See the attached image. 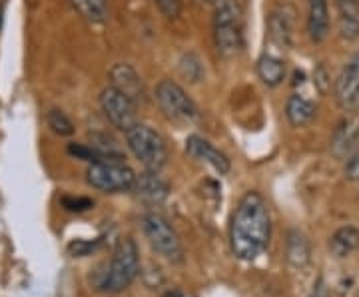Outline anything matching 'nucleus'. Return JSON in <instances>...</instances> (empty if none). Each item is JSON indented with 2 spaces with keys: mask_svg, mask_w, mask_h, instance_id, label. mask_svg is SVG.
Segmentation results:
<instances>
[{
  "mask_svg": "<svg viewBox=\"0 0 359 297\" xmlns=\"http://www.w3.org/2000/svg\"><path fill=\"white\" fill-rule=\"evenodd\" d=\"M271 218L266 200L257 192H248L238 202L230 221L231 254L242 261L259 258L269 244Z\"/></svg>",
  "mask_w": 359,
  "mask_h": 297,
  "instance_id": "f257e3e1",
  "label": "nucleus"
},
{
  "mask_svg": "<svg viewBox=\"0 0 359 297\" xmlns=\"http://www.w3.org/2000/svg\"><path fill=\"white\" fill-rule=\"evenodd\" d=\"M214 42L216 50L224 58H233L242 50V13L238 0H219L214 13Z\"/></svg>",
  "mask_w": 359,
  "mask_h": 297,
  "instance_id": "f03ea898",
  "label": "nucleus"
},
{
  "mask_svg": "<svg viewBox=\"0 0 359 297\" xmlns=\"http://www.w3.org/2000/svg\"><path fill=\"white\" fill-rule=\"evenodd\" d=\"M138 272H140L138 246L132 237H124L116 246L110 265H108V272L104 273L100 289L108 291V293H122L136 279Z\"/></svg>",
  "mask_w": 359,
  "mask_h": 297,
  "instance_id": "7ed1b4c3",
  "label": "nucleus"
},
{
  "mask_svg": "<svg viewBox=\"0 0 359 297\" xmlns=\"http://www.w3.org/2000/svg\"><path fill=\"white\" fill-rule=\"evenodd\" d=\"M126 144L130 152L142 162V166L150 172H160L168 162L166 140L154 128L136 122L126 130Z\"/></svg>",
  "mask_w": 359,
  "mask_h": 297,
  "instance_id": "20e7f679",
  "label": "nucleus"
},
{
  "mask_svg": "<svg viewBox=\"0 0 359 297\" xmlns=\"http://www.w3.org/2000/svg\"><path fill=\"white\" fill-rule=\"evenodd\" d=\"M156 102L168 120L192 124L200 120V110L180 84L172 80H160L156 86Z\"/></svg>",
  "mask_w": 359,
  "mask_h": 297,
  "instance_id": "39448f33",
  "label": "nucleus"
},
{
  "mask_svg": "<svg viewBox=\"0 0 359 297\" xmlns=\"http://www.w3.org/2000/svg\"><path fill=\"white\" fill-rule=\"evenodd\" d=\"M142 228L150 246L154 247L162 258H166L172 263L184 261V247L180 242V235L162 214H156V212L146 214L142 220Z\"/></svg>",
  "mask_w": 359,
  "mask_h": 297,
  "instance_id": "423d86ee",
  "label": "nucleus"
},
{
  "mask_svg": "<svg viewBox=\"0 0 359 297\" xmlns=\"http://www.w3.org/2000/svg\"><path fill=\"white\" fill-rule=\"evenodd\" d=\"M86 180L104 194H120L134 188L136 174L124 162H92L86 170Z\"/></svg>",
  "mask_w": 359,
  "mask_h": 297,
  "instance_id": "0eeeda50",
  "label": "nucleus"
},
{
  "mask_svg": "<svg viewBox=\"0 0 359 297\" xmlns=\"http://www.w3.org/2000/svg\"><path fill=\"white\" fill-rule=\"evenodd\" d=\"M100 108H102L106 120L114 128L126 132L136 124V102H132L126 94L116 90L114 86L104 88L100 94Z\"/></svg>",
  "mask_w": 359,
  "mask_h": 297,
  "instance_id": "6e6552de",
  "label": "nucleus"
},
{
  "mask_svg": "<svg viewBox=\"0 0 359 297\" xmlns=\"http://www.w3.org/2000/svg\"><path fill=\"white\" fill-rule=\"evenodd\" d=\"M335 100L346 112L359 108V50L344 64L335 80Z\"/></svg>",
  "mask_w": 359,
  "mask_h": 297,
  "instance_id": "1a4fd4ad",
  "label": "nucleus"
},
{
  "mask_svg": "<svg viewBox=\"0 0 359 297\" xmlns=\"http://www.w3.org/2000/svg\"><path fill=\"white\" fill-rule=\"evenodd\" d=\"M110 86H114L116 90L126 94L132 102L140 106L148 100L146 86L142 82L140 74L130 64H114L110 70Z\"/></svg>",
  "mask_w": 359,
  "mask_h": 297,
  "instance_id": "9d476101",
  "label": "nucleus"
},
{
  "mask_svg": "<svg viewBox=\"0 0 359 297\" xmlns=\"http://www.w3.org/2000/svg\"><path fill=\"white\" fill-rule=\"evenodd\" d=\"M294 8L290 4H280L269 14L268 36L282 50H287L292 46V40H294Z\"/></svg>",
  "mask_w": 359,
  "mask_h": 297,
  "instance_id": "9b49d317",
  "label": "nucleus"
},
{
  "mask_svg": "<svg viewBox=\"0 0 359 297\" xmlns=\"http://www.w3.org/2000/svg\"><path fill=\"white\" fill-rule=\"evenodd\" d=\"M186 152H188V156H192L194 160L205 162L208 166H212L218 174H228L230 172L228 156L224 154V152H219L218 148H214L202 136H190L186 140Z\"/></svg>",
  "mask_w": 359,
  "mask_h": 297,
  "instance_id": "f8f14e48",
  "label": "nucleus"
},
{
  "mask_svg": "<svg viewBox=\"0 0 359 297\" xmlns=\"http://www.w3.org/2000/svg\"><path fill=\"white\" fill-rule=\"evenodd\" d=\"M132 192L136 194V198H140L148 204H162L170 194V186L158 176V172L148 170L140 176H136Z\"/></svg>",
  "mask_w": 359,
  "mask_h": 297,
  "instance_id": "ddd939ff",
  "label": "nucleus"
},
{
  "mask_svg": "<svg viewBox=\"0 0 359 297\" xmlns=\"http://www.w3.org/2000/svg\"><path fill=\"white\" fill-rule=\"evenodd\" d=\"M359 144V120L355 118H346L339 122L332 136V152L337 158H347L353 152H358Z\"/></svg>",
  "mask_w": 359,
  "mask_h": 297,
  "instance_id": "4468645a",
  "label": "nucleus"
},
{
  "mask_svg": "<svg viewBox=\"0 0 359 297\" xmlns=\"http://www.w3.org/2000/svg\"><path fill=\"white\" fill-rule=\"evenodd\" d=\"M339 36L347 42L359 39V0H335Z\"/></svg>",
  "mask_w": 359,
  "mask_h": 297,
  "instance_id": "2eb2a0df",
  "label": "nucleus"
},
{
  "mask_svg": "<svg viewBox=\"0 0 359 297\" xmlns=\"http://www.w3.org/2000/svg\"><path fill=\"white\" fill-rule=\"evenodd\" d=\"M308 34L311 42L320 44L330 34V8L327 0H309Z\"/></svg>",
  "mask_w": 359,
  "mask_h": 297,
  "instance_id": "dca6fc26",
  "label": "nucleus"
},
{
  "mask_svg": "<svg viewBox=\"0 0 359 297\" xmlns=\"http://www.w3.org/2000/svg\"><path fill=\"white\" fill-rule=\"evenodd\" d=\"M257 76L259 80L269 86V88H276V86H280L283 80H285V72H287V68H285V62H283L280 56H276V54H262L259 58H257Z\"/></svg>",
  "mask_w": 359,
  "mask_h": 297,
  "instance_id": "f3484780",
  "label": "nucleus"
},
{
  "mask_svg": "<svg viewBox=\"0 0 359 297\" xmlns=\"http://www.w3.org/2000/svg\"><path fill=\"white\" fill-rule=\"evenodd\" d=\"M285 256L290 265L297 270H304L311 259V249H309L308 237L299 230H292L287 233V244H285Z\"/></svg>",
  "mask_w": 359,
  "mask_h": 297,
  "instance_id": "a211bd4d",
  "label": "nucleus"
},
{
  "mask_svg": "<svg viewBox=\"0 0 359 297\" xmlns=\"http://www.w3.org/2000/svg\"><path fill=\"white\" fill-rule=\"evenodd\" d=\"M330 249L335 258H347L355 249H359V230L353 226H346L332 235L330 240Z\"/></svg>",
  "mask_w": 359,
  "mask_h": 297,
  "instance_id": "6ab92c4d",
  "label": "nucleus"
},
{
  "mask_svg": "<svg viewBox=\"0 0 359 297\" xmlns=\"http://www.w3.org/2000/svg\"><path fill=\"white\" fill-rule=\"evenodd\" d=\"M285 116L292 126L302 128L316 118V106L304 96H292L285 104Z\"/></svg>",
  "mask_w": 359,
  "mask_h": 297,
  "instance_id": "aec40b11",
  "label": "nucleus"
},
{
  "mask_svg": "<svg viewBox=\"0 0 359 297\" xmlns=\"http://www.w3.org/2000/svg\"><path fill=\"white\" fill-rule=\"evenodd\" d=\"M72 6L92 25H102L108 16L106 0H70Z\"/></svg>",
  "mask_w": 359,
  "mask_h": 297,
  "instance_id": "412c9836",
  "label": "nucleus"
},
{
  "mask_svg": "<svg viewBox=\"0 0 359 297\" xmlns=\"http://www.w3.org/2000/svg\"><path fill=\"white\" fill-rule=\"evenodd\" d=\"M46 122H48V128L58 136H72L74 134V124L70 122V118L66 116L62 110H50L46 114Z\"/></svg>",
  "mask_w": 359,
  "mask_h": 297,
  "instance_id": "4be33fe9",
  "label": "nucleus"
},
{
  "mask_svg": "<svg viewBox=\"0 0 359 297\" xmlns=\"http://www.w3.org/2000/svg\"><path fill=\"white\" fill-rule=\"evenodd\" d=\"M180 72H182V76L186 78V80L198 82V80L202 78V74H204V68H202L200 58H198L194 52H188V54H184L182 60H180Z\"/></svg>",
  "mask_w": 359,
  "mask_h": 297,
  "instance_id": "5701e85b",
  "label": "nucleus"
},
{
  "mask_svg": "<svg viewBox=\"0 0 359 297\" xmlns=\"http://www.w3.org/2000/svg\"><path fill=\"white\" fill-rule=\"evenodd\" d=\"M102 244V240H92V242H86V240H76L68 246V251L74 256V258H86L90 254H94L98 247Z\"/></svg>",
  "mask_w": 359,
  "mask_h": 297,
  "instance_id": "b1692460",
  "label": "nucleus"
},
{
  "mask_svg": "<svg viewBox=\"0 0 359 297\" xmlns=\"http://www.w3.org/2000/svg\"><path fill=\"white\" fill-rule=\"evenodd\" d=\"M62 206L68 212H86L90 207L94 206V202L90 198H74V195H66L62 198Z\"/></svg>",
  "mask_w": 359,
  "mask_h": 297,
  "instance_id": "393cba45",
  "label": "nucleus"
},
{
  "mask_svg": "<svg viewBox=\"0 0 359 297\" xmlns=\"http://www.w3.org/2000/svg\"><path fill=\"white\" fill-rule=\"evenodd\" d=\"M154 2L166 18H178L182 14V0H154Z\"/></svg>",
  "mask_w": 359,
  "mask_h": 297,
  "instance_id": "a878e982",
  "label": "nucleus"
},
{
  "mask_svg": "<svg viewBox=\"0 0 359 297\" xmlns=\"http://www.w3.org/2000/svg\"><path fill=\"white\" fill-rule=\"evenodd\" d=\"M344 174H346L347 180L359 181V152H353L351 156H347Z\"/></svg>",
  "mask_w": 359,
  "mask_h": 297,
  "instance_id": "bb28decb",
  "label": "nucleus"
},
{
  "mask_svg": "<svg viewBox=\"0 0 359 297\" xmlns=\"http://www.w3.org/2000/svg\"><path fill=\"white\" fill-rule=\"evenodd\" d=\"M313 82H316V86L320 88L321 94H325V92L332 88V80H330V74H327V70H325L323 66H318V68H316V72H313Z\"/></svg>",
  "mask_w": 359,
  "mask_h": 297,
  "instance_id": "cd10ccee",
  "label": "nucleus"
},
{
  "mask_svg": "<svg viewBox=\"0 0 359 297\" xmlns=\"http://www.w3.org/2000/svg\"><path fill=\"white\" fill-rule=\"evenodd\" d=\"M309 297H330V291H327V285L323 279H320L318 284L313 285V291Z\"/></svg>",
  "mask_w": 359,
  "mask_h": 297,
  "instance_id": "c85d7f7f",
  "label": "nucleus"
},
{
  "mask_svg": "<svg viewBox=\"0 0 359 297\" xmlns=\"http://www.w3.org/2000/svg\"><path fill=\"white\" fill-rule=\"evenodd\" d=\"M164 297H186V296H184L182 291H168Z\"/></svg>",
  "mask_w": 359,
  "mask_h": 297,
  "instance_id": "c756f323",
  "label": "nucleus"
},
{
  "mask_svg": "<svg viewBox=\"0 0 359 297\" xmlns=\"http://www.w3.org/2000/svg\"><path fill=\"white\" fill-rule=\"evenodd\" d=\"M2 16H4V13H2V4H0V26H2Z\"/></svg>",
  "mask_w": 359,
  "mask_h": 297,
  "instance_id": "7c9ffc66",
  "label": "nucleus"
},
{
  "mask_svg": "<svg viewBox=\"0 0 359 297\" xmlns=\"http://www.w3.org/2000/svg\"><path fill=\"white\" fill-rule=\"evenodd\" d=\"M205 2H210V4H218L219 0H205Z\"/></svg>",
  "mask_w": 359,
  "mask_h": 297,
  "instance_id": "2f4dec72",
  "label": "nucleus"
}]
</instances>
